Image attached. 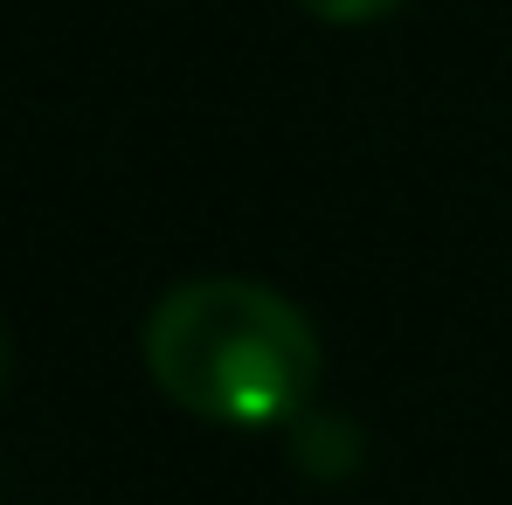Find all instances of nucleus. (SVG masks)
<instances>
[{
    "instance_id": "1",
    "label": "nucleus",
    "mask_w": 512,
    "mask_h": 505,
    "mask_svg": "<svg viewBox=\"0 0 512 505\" xmlns=\"http://www.w3.org/2000/svg\"><path fill=\"white\" fill-rule=\"evenodd\" d=\"M139 353L173 409L215 429L298 422L326 374V346L305 305L256 277H187L160 291Z\"/></svg>"
},
{
    "instance_id": "2",
    "label": "nucleus",
    "mask_w": 512,
    "mask_h": 505,
    "mask_svg": "<svg viewBox=\"0 0 512 505\" xmlns=\"http://www.w3.org/2000/svg\"><path fill=\"white\" fill-rule=\"evenodd\" d=\"M298 7L326 28H367V21H388L402 0H298Z\"/></svg>"
},
{
    "instance_id": "3",
    "label": "nucleus",
    "mask_w": 512,
    "mask_h": 505,
    "mask_svg": "<svg viewBox=\"0 0 512 505\" xmlns=\"http://www.w3.org/2000/svg\"><path fill=\"white\" fill-rule=\"evenodd\" d=\"M0 381H7V333H0Z\"/></svg>"
}]
</instances>
